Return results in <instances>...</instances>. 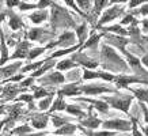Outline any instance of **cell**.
<instances>
[{"label": "cell", "instance_id": "8", "mask_svg": "<svg viewBox=\"0 0 148 136\" xmlns=\"http://www.w3.org/2000/svg\"><path fill=\"white\" fill-rule=\"evenodd\" d=\"M80 93H82L80 89H77L75 84H69V86H67L61 91H58V97H61V95H68V97H71V95H77V94H80Z\"/></svg>", "mask_w": 148, "mask_h": 136}, {"label": "cell", "instance_id": "45", "mask_svg": "<svg viewBox=\"0 0 148 136\" xmlns=\"http://www.w3.org/2000/svg\"><path fill=\"white\" fill-rule=\"evenodd\" d=\"M4 110H5V106H0V114L4 113Z\"/></svg>", "mask_w": 148, "mask_h": 136}, {"label": "cell", "instance_id": "18", "mask_svg": "<svg viewBox=\"0 0 148 136\" xmlns=\"http://www.w3.org/2000/svg\"><path fill=\"white\" fill-rule=\"evenodd\" d=\"M1 59H0V64H4L5 61H7V59H8V56H7V48H5L4 45V36L1 34Z\"/></svg>", "mask_w": 148, "mask_h": 136}, {"label": "cell", "instance_id": "6", "mask_svg": "<svg viewBox=\"0 0 148 136\" xmlns=\"http://www.w3.org/2000/svg\"><path fill=\"white\" fill-rule=\"evenodd\" d=\"M27 53H29V42H22L16 49V52L14 53L12 59H23L27 56Z\"/></svg>", "mask_w": 148, "mask_h": 136}, {"label": "cell", "instance_id": "21", "mask_svg": "<svg viewBox=\"0 0 148 136\" xmlns=\"http://www.w3.org/2000/svg\"><path fill=\"white\" fill-rule=\"evenodd\" d=\"M10 26L12 27L14 30H16V29H19V27L22 26V22H21V19L18 18V16H11V21H10Z\"/></svg>", "mask_w": 148, "mask_h": 136}, {"label": "cell", "instance_id": "3", "mask_svg": "<svg viewBox=\"0 0 148 136\" xmlns=\"http://www.w3.org/2000/svg\"><path fill=\"white\" fill-rule=\"evenodd\" d=\"M121 12H122V8L121 7H118V5H114V7H112V8L106 10V12L103 14L102 18H101V21H99V26L105 25V23L109 22V21H113V19L117 18Z\"/></svg>", "mask_w": 148, "mask_h": 136}, {"label": "cell", "instance_id": "32", "mask_svg": "<svg viewBox=\"0 0 148 136\" xmlns=\"http://www.w3.org/2000/svg\"><path fill=\"white\" fill-rule=\"evenodd\" d=\"M26 132H30V128L27 125H23V127H19L16 129H14V133H26Z\"/></svg>", "mask_w": 148, "mask_h": 136}, {"label": "cell", "instance_id": "10", "mask_svg": "<svg viewBox=\"0 0 148 136\" xmlns=\"http://www.w3.org/2000/svg\"><path fill=\"white\" fill-rule=\"evenodd\" d=\"M75 41V36L72 34L71 32H68V33H64L63 36L58 38L57 41V45H63V46H68L69 44H72Z\"/></svg>", "mask_w": 148, "mask_h": 136}, {"label": "cell", "instance_id": "11", "mask_svg": "<svg viewBox=\"0 0 148 136\" xmlns=\"http://www.w3.org/2000/svg\"><path fill=\"white\" fill-rule=\"evenodd\" d=\"M117 82V86L118 87H126L129 83H135V82H140L137 78H132V76H120V78H117L116 79Z\"/></svg>", "mask_w": 148, "mask_h": 136}, {"label": "cell", "instance_id": "51", "mask_svg": "<svg viewBox=\"0 0 148 136\" xmlns=\"http://www.w3.org/2000/svg\"><path fill=\"white\" fill-rule=\"evenodd\" d=\"M0 93H1V89H0Z\"/></svg>", "mask_w": 148, "mask_h": 136}, {"label": "cell", "instance_id": "42", "mask_svg": "<svg viewBox=\"0 0 148 136\" xmlns=\"http://www.w3.org/2000/svg\"><path fill=\"white\" fill-rule=\"evenodd\" d=\"M19 1H7V5H10V7H14V5H18Z\"/></svg>", "mask_w": 148, "mask_h": 136}, {"label": "cell", "instance_id": "14", "mask_svg": "<svg viewBox=\"0 0 148 136\" xmlns=\"http://www.w3.org/2000/svg\"><path fill=\"white\" fill-rule=\"evenodd\" d=\"M82 125H84L87 128H91V129H95V128H98L101 125V120H98V118H95V117H90V118H87V120H84V121H82Z\"/></svg>", "mask_w": 148, "mask_h": 136}, {"label": "cell", "instance_id": "15", "mask_svg": "<svg viewBox=\"0 0 148 136\" xmlns=\"http://www.w3.org/2000/svg\"><path fill=\"white\" fill-rule=\"evenodd\" d=\"M46 16H48V12H46V11H37V12L33 14L30 18H32V21L34 23H41L42 21H45Z\"/></svg>", "mask_w": 148, "mask_h": 136}, {"label": "cell", "instance_id": "44", "mask_svg": "<svg viewBox=\"0 0 148 136\" xmlns=\"http://www.w3.org/2000/svg\"><path fill=\"white\" fill-rule=\"evenodd\" d=\"M140 3H143V1H130V7H135V5L140 4Z\"/></svg>", "mask_w": 148, "mask_h": 136}, {"label": "cell", "instance_id": "7", "mask_svg": "<svg viewBox=\"0 0 148 136\" xmlns=\"http://www.w3.org/2000/svg\"><path fill=\"white\" fill-rule=\"evenodd\" d=\"M19 68H21V63H15V64H12V65L1 68V69H0V78L10 76V75H12L15 71H18Z\"/></svg>", "mask_w": 148, "mask_h": 136}, {"label": "cell", "instance_id": "17", "mask_svg": "<svg viewBox=\"0 0 148 136\" xmlns=\"http://www.w3.org/2000/svg\"><path fill=\"white\" fill-rule=\"evenodd\" d=\"M67 108V105H65V102H64L63 97H58V100L54 102V105L50 108L49 112H54V110H63V109Z\"/></svg>", "mask_w": 148, "mask_h": 136}, {"label": "cell", "instance_id": "1", "mask_svg": "<svg viewBox=\"0 0 148 136\" xmlns=\"http://www.w3.org/2000/svg\"><path fill=\"white\" fill-rule=\"evenodd\" d=\"M103 128L106 129H117V131H129L130 129V122L122 118H116V120H110V121L102 122Z\"/></svg>", "mask_w": 148, "mask_h": 136}, {"label": "cell", "instance_id": "2", "mask_svg": "<svg viewBox=\"0 0 148 136\" xmlns=\"http://www.w3.org/2000/svg\"><path fill=\"white\" fill-rule=\"evenodd\" d=\"M106 102H109L113 108H117V109H120V110H122V112L128 113L130 102H132V98L130 97L129 98H110V97H108Z\"/></svg>", "mask_w": 148, "mask_h": 136}, {"label": "cell", "instance_id": "40", "mask_svg": "<svg viewBox=\"0 0 148 136\" xmlns=\"http://www.w3.org/2000/svg\"><path fill=\"white\" fill-rule=\"evenodd\" d=\"M133 21V16H126L124 21H122V25H128V23H130Z\"/></svg>", "mask_w": 148, "mask_h": 136}, {"label": "cell", "instance_id": "33", "mask_svg": "<svg viewBox=\"0 0 148 136\" xmlns=\"http://www.w3.org/2000/svg\"><path fill=\"white\" fill-rule=\"evenodd\" d=\"M53 122L56 127H63V125H65V121H64L61 117H53Z\"/></svg>", "mask_w": 148, "mask_h": 136}, {"label": "cell", "instance_id": "50", "mask_svg": "<svg viewBox=\"0 0 148 136\" xmlns=\"http://www.w3.org/2000/svg\"><path fill=\"white\" fill-rule=\"evenodd\" d=\"M34 136H44V133H38V135H34Z\"/></svg>", "mask_w": 148, "mask_h": 136}, {"label": "cell", "instance_id": "37", "mask_svg": "<svg viewBox=\"0 0 148 136\" xmlns=\"http://www.w3.org/2000/svg\"><path fill=\"white\" fill-rule=\"evenodd\" d=\"M18 100L19 101H26V102H30V101L33 100V97H32V95H22V97H19Z\"/></svg>", "mask_w": 148, "mask_h": 136}, {"label": "cell", "instance_id": "12", "mask_svg": "<svg viewBox=\"0 0 148 136\" xmlns=\"http://www.w3.org/2000/svg\"><path fill=\"white\" fill-rule=\"evenodd\" d=\"M75 129H76L75 125H72V124H65V125H63V127L58 128L54 133H56V135H67V136H69L71 133L75 132Z\"/></svg>", "mask_w": 148, "mask_h": 136}, {"label": "cell", "instance_id": "4", "mask_svg": "<svg viewBox=\"0 0 148 136\" xmlns=\"http://www.w3.org/2000/svg\"><path fill=\"white\" fill-rule=\"evenodd\" d=\"M82 91H84L86 94L88 95H97V94H102V93H109V90L106 89V87H102V86H97V84H94V86H84L80 89Z\"/></svg>", "mask_w": 148, "mask_h": 136}, {"label": "cell", "instance_id": "19", "mask_svg": "<svg viewBox=\"0 0 148 136\" xmlns=\"http://www.w3.org/2000/svg\"><path fill=\"white\" fill-rule=\"evenodd\" d=\"M75 65L76 64H73V61H71V60H64V61L57 63L58 69H68V68H72V67H75Z\"/></svg>", "mask_w": 148, "mask_h": 136}, {"label": "cell", "instance_id": "48", "mask_svg": "<svg viewBox=\"0 0 148 136\" xmlns=\"http://www.w3.org/2000/svg\"><path fill=\"white\" fill-rule=\"evenodd\" d=\"M141 14H147V4H145V7L143 8V11H141Z\"/></svg>", "mask_w": 148, "mask_h": 136}, {"label": "cell", "instance_id": "38", "mask_svg": "<svg viewBox=\"0 0 148 136\" xmlns=\"http://www.w3.org/2000/svg\"><path fill=\"white\" fill-rule=\"evenodd\" d=\"M133 136H141V133L137 129V125H136V121L133 120Z\"/></svg>", "mask_w": 148, "mask_h": 136}, {"label": "cell", "instance_id": "27", "mask_svg": "<svg viewBox=\"0 0 148 136\" xmlns=\"http://www.w3.org/2000/svg\"><path fill=\"white\" fill-rule=\"evenodd\" d=\"M50 67H52V64H46V65H44V67H41L38 71H36V72L33 73V76H34V78H36V76H40V75H42V73L45 72V71H48Z\"/></svg>", "mask_w": 148, "mask_h": 136}, {"label": "cell", "instance_id": "25", "mask_svg": "<svg viewBox=\"0 0 148 136\" xmlns=\"http://www.w3.org/2000/svg\"><path fill=\"white\" fill-rule=\"evenodd\" d=\"M41 34H42V30H41V29H34V30L30 32L29 37H30V40H38Z\"/></svg>", "mask_w": 148, "mask_h": 136}, {"label": "cell", "instance_id": "35", "mask_svg": "<svg viewBox=\"0 0 148 136\" xmlns=\"http://www.w3.org/2000/svg\"><path fill=\"white\" fill-rule=\"evenodd\" d=\"M91 136H114L113 132H94L91 133Z\"/></svg>", "mask_w": 148, "mask_h": 136}, {"label": "cell", "instance_id": "36", "mask_svg": "<svg viewBox=\"0 0 148 136\" xmlns=\"http://www.w3.org/2000/svg\"><path fill=\"white\" fill-rule=\"evenodd\" d=\"M44 63H37V64H33V65H29V67H25L23 68V72H26V71H30V69H34V68H40Z\"/></svg>", "mask_w": 148, "mask_h": 136}, {"label": "cell", "instance_id": "22", "mask_svg": "<svg viewBox=\"0 0 148 136\" xmlns=\"http://www.w3.org/2000/svg\"><path fill=\"white\" fill-rule=\"evenodd\" d=\"M49 80L50 82H54V83H63V82H64V76L60 72H54V73H52V75L49 76Z\"/></svg>", "mask_w": 148, "mask_h": 136}, {"label": "cell", "instance_id": "23", "mask_svg": "<svg viewBox=\"0 0 148 136\" xmlns=\"http://www.w3.org/2000/svg\"><path fill=\"white\" fill-rule=\"evenodd\" d=\"M67 112L71 114H76V116H84V113L82 112L79 108H76V106H72V105H69V106H67Z\"/></svg>", "mask_w": 148, "mask_h": 136}, {"label": "cell", "instance_id": "13", "mask_svg": "<svg viewBox=\"0 0 148 136\" xmlns=\"http://www.w3.org/2000/svg\"><path fill=\"white\" fill-rule=\"evenodd\" d=\"M83 101H87V102H91V104L94 105L95 108L98 109L99 112H102V113H108L109 110V106L106 105V102H103V101H94V100H87V98H84Z\"/></svg>", "mask_w": 148, "mask_h": 136}, {"label": "cell", "instance_id": "39", "mask_svg": "<svg viewBox=\"0 0 148 136\" xmlns=\"http://www.w3.org/2000/svg\"><path fill=\"white\" fill-rule=\"evenodd\" d=\"M79 5H80V7H84V8L87 10L91 5V3L90 1H79Z\"/></svg>", "mask_w": 148, "mask_h": 136}, {"label": "cell", "instance_id": "31", "mask_svg": "<svg viewBox=\"0 0 148 136\" xmlns=\"http://www.w3.org/2000/svg\"><path fill=\"white\" fill-rule=\"evenodd\" d=\"M124 50V49H122ZM124 53H126V56H128V59H129V61H130V64L133 65V67H139V60L136 59V57H133V56H130L126 50H124Z\"/></svg>", "mask_w": 148, "mask_h": 136}, {"label": "cell", "instance_id": "46", "mask_svg": "<svg viewBox=\"0 0 148 136\" xmlns=\"http://www.w3.org/2000/svg\"><path fill=\"white\" fill-rule=\"evenodd\" d=\"M4 124H5L4 120H1V121H0V131H1V128H3V125H4Z\"/></svg>", "mask_w": 148, "mask_h": 136}, {"label": "cell", "instance_id": "41", "mask_svg": "<svg viewBox=\"0 0 148 136\" xmlns=\"http://www.w3.org/2000/svg\"><path fill=\"white\" fill-rule=\"evenodd\" d=\"M21 4V10H26V8H33L34 5L33 4H22V3H19Z\"/></svg>", "mask_w": 148, "mask_h": 136}, {"label": "cell", "instance_id": "28", "mask_svg": "<svg viewBox=\"0 0 148 136\" xmlns=\"http://www.w3.org/2000/svg\"><path fill=\"white\" fill-rule=\"evenodd\" d=\"M77 36H79V40H80V44L84 41V36H86V26L82 25L79 29H77Z\"/></svg>", "mask_w": 148, "mask_h": 136}, {"label": "cell", "instance_id": "26", "mask_svg": "<svg viewBox=\"0 0 148 136\" xmlns=\"http://www.w3.org/2000/svg\"><path fill=\"white\" fill-rule=\"evenodd\" d=\"M99 37H101V36H92L90 40L87 41V44L84 45V48H88V46H95V45H97V42L99 41Z\"/></svg>", "mask_w": 148, "mask_h": 136}, {"label": "cell", "instance_id": "20", "mask_svg": "<svg viewBox=\"0 0 148 136\" xmlns=\"http://www.w3.org/2000/svg\"><path fill=\"white\" fill-rule=\"evenodd\" d=\"M132 91L135 93V95L140 101H145V102H147V90H145V89H141V90L136 89V90H132Z\"/></svg>", "mask_w": 148, "mask_h": 136}, {"label": "cell", "instance_id": "30", "mask_svg": "<svg viewBox=\"0 0 148 136\" xmlns=\"http://www.w3.org/2000/svg\"><path fill=\"white\" fill-rule=\"evenodd\" d=\"M34 97H36V98H41V97H50V95L48 94V91L44 90V89H37Z\"/></svg>", "mask_w": 148, "mask_h": 136}, {"label": "cell", "instance_id": "5", "mask_svg": "<svg viewBox=\"0 0 148 136\" xmlns=\"http://www.w3.org/2000/svg\"><path fill=\"white\" fill-rule=\"evenodd\" d=\"M92 78H102V79H106V80H113L116 78L110 75V73H105V72H91L88 69L84 71V79H92Z\"/></svg>", "mask_w": 148, "mask_h": 136}, {"label": "cell", "instance_id": "49", "mask_svg": "<svg viewBox=\"0 0 148 136\" xmlns=\"http://www.w3.org/2000/svg\"><path fill=\"white\" fill-rule=\"evenodd\" d=\"M143 63L147 65V56H144V57H143Z\"/></svg>", "mask_w": 148, "mask_h": 136}, {"label": "cell", "instance_id": "43", "mask_svg": "<svg viewBox=\"0 0 148 136\" xmlns=\"http://www.w3.org/2000/svg\"><path fill=\"white\" fill-rule=\"evenodd\" d=\"M32 82H33V79H27V80H25V82L22 83V86H29V84H30Z\"/></svg>", "mask_w": 148, "mask_h": 136}, {"label": "cell", "instance_id": "9", "mask_svg": "<svg viewBox=\"0 0 148 136\" xmlns=\"http://www.w3.org/2000/svg\"><path fill=\"white\" fill-rule=\"evenodd\" d=\"M32 124L33 127L37 128V129H42L48 124V117L46 116H36L34 118H32Z\"/></svg>", "mask_w": 148, "mask_h": 136}, {"label": "cell", "instance_id": "34", "mask_svg": "<svg viewBox=\"0 0 148 136\" xmlns=\"http://www.w3.org/2000/svg\"><path fill=\"white\" fill-rule=\"evenodd\" d=\"M113 30H114L116 33H118V34H128V33H126L124 29H121L120 26H113V27L109 29V32H113Z\"/></svg>", "mask_w": 148, "mask_h": 136}, {"label": "cell", "instance_id": "16", "mask_svg": "<svg viewBox=\"0 0 148 136\" xmlns=\"http://www.w3.org/2000/svg\"><path fill=\"white\" fill-rule=\"evenodd\" d=\"M18 89H15V87L12 86H7L4 87V90L1 91V94L4 95V97H7V98H12V97H15L16 95V93H18Z\"/></svg>", "mask_w": 148, "mask_h": 136}, {"label": "cell", "instance_id": "24", "mask_svg": "<svg viewBox=\"0 0 148 136\" xmlns=\"http://www.w3.org/2000/svg\"><path fill=\"white\" fill-rule=\"evenodd\" d=\"M46 49H48V46H45V48H37V49H33L32 52H30V54H29V57H30V59H34V57H37V56H40L42 52H45Z\"/></svg>", "mask_w": 148, "mask_h": 136}, {"label": "cell", "instance_id": "47", "mask_svg": "<svg viewBox=\"0 0 148 136\" xmlns=\"http://www.w3.org/2000/svg\"><path fill=\"white\" fill-rule=\"evenodd\" d=\"M4 14H0V23H1V21H3V19H4Z\"/></svg>", "mask_w": 148, "mask_h": 136}, {"label": "cell", "instance_id": "29", "mask_svg": "<svg viewBox=\"0 0 148 136\" xmlns=\"http://www.w3.org/2000/svg\"><path fill=\"white\" fill-rule=\"evenodd\" d=\"M50 102H52V97H46L42 102H40V109H42V110H44V109H48Z\"/></svg>", "mask_w": 148, "mask_h": 136}]
</instances>
